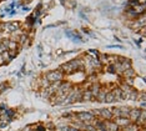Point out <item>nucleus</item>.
<instances>
[{"instance_id": "18", "label": "nucleus", "mask_w": 146, "mask_h": 131, "mask_svg": "<svg viewBox=\"0 0 146 131\" xmlns=\"http://www.w3.org/2000/svg\"><path fill=\"white\" fill-rule=\"evenodd\" d=\"M8 53H9V56H10V59H13V58H15V56H16V54H18V50H8Z\"/></svg>"}, {"instance_id": "5", "label": "nucleus", "mask_w": 146, "mask_h": 131, "mask_svg": "<svg viewBox=\"0 0 146 131\" xmlns=\"http://www.w3.org/2000/svg\"><path fill=\"white\" fill-rule=\"evenodd\" d=\"M99 115H100V117L102 120H110L112 117V114H111V110L109 109H101L99 110Z\"/></svg>"}, {"instance_id": "13", "label": "nucleus", "mask_w": 146, "mask_h": 131, "mask_svg": "<svg viewBox=\"0 0 146 131\" xmlns=\"http://www.w3.org/2000/svg\"><path fill=\"white\" fill-rule=\"evenodd\" d=\"M50 86V82L48 81L46 78H42L41 80H39V87H42V89H48Z\"/></svg>"}, {"instance_id": "20", "label": "nucleus", "mask_w": 146, "mask_h": 131, "mask_svg": "<svg viewBox=\"0 0 146 131\" xmlns=\"http://www.w3.org/2000/svg\"><path fill=\"white\" fill-rule=\"evenodd\" d=\"M106 70H108V71H109V72H115L114 65H109V66H108V69H106Z\"/></svg>"}, {"instance_id": "4", "label": "nucleus", "mask_w": 146, "mask_h": 131, "mask_svg": "<svg viewBox=\"0 0 146 131\" xmlns=\"http://www.w3.org/2000/svg\"><path fill=\"white\" fill-rule=\"evenodd\" d=\"M141 110L139 107H134V109H130V112H129V120L130 121H136L140 116Z\"/></svg>"}, {"instance_id": "3", "label": "nucleus", "mask_w": 146, "mask_h": 131, "mask_svg": "<svg viewBox=\"0 0 146 131\" xmlns=\"http://www.w3.org/2000/svg\"><path fill=\"white\" fill-rule=\"evenodd\" d=\"M78 120H80V121L85 122V124H90L92 120L95 119V116L92 115L91 112H88V111H84V112H79L78 115Z\"/></svg>"}, {"instance_id": "8", "label": "nucleus", "mask_w": 146, "mask_h": 131, "mask_svg": "<svg viewBox=\"0 0 146 131\" xmlns=\"http://www.w3.org/2000/svg\"><path fill=\"white\" fill-rule=\"evenodd\" d=\"M112 95H114V99L115 101H119V100H122V92L120 90V87H115L114 90H112Z\"/></svg>"}, {"instance_id": "1", "label": "nucleus", "mask_w": 146, "mask_h": 131, "mask_svg": "<svg viewBox=\"0 0 146 131\" xmlns=\"http://www.w3.org/2000/svg\"><path fill=\"white\" fill-rule=\"evenodd\" d=\"M62 75H64V74H62L60 70H54V71H50L46 74L45 78L48 79L49 82H55V81H61Z\"/></svg>"}, {"instance_id": "14", "label": "nucleus", "mask_w": 146, "mask_h": 131, "mask_svg": "<svg viewBox=\"0 0 146 131\" xmlns=\"http://www.w3.org/2000/svg\"><path fill=\"white\" fill-rule=\"evenodd\" d=\"M29 40V35L26 34V33H24V34H21L20 35V38H19V41H18V45H24V44L26 43Z\"/></svg>"}, {"instance_id": "6", "label": "nucleus", "mask_w": 146, "mask_h": 131, "mask_svg": "<svg viewBox=\"0 0 146 131\" xmlns=\"http://www.w3.org/2000/svg\"><path fill=\"white\" fill-rule=\"evenodd\" d=\"M114 122L119 127H125V126L130 125V120H129V119H124V117H116Z\"/></svg>"}, {"instance_id": "9", "label": "nucleus", "mask_w": 146, "mask_h": 131, "mask_svg": "<svg viewBox=\"0 0 146 131\" xmlns=\"http://www.w3.org/2000/svg\"><path fill=\"white\" fill-rule=\"evenodd\" d=\"M120 109V117H124V119H129V112H130V109L127 106H121L119 107Z\"/></svg>"}, {"instance_id": "7", "label": "nucleus", "mask_w": 146, "mask_h": 131, "mask_svg": "<svg viewBox=\"0 0 146 131\" xmlns=\"http://www.w3.org/2000/svg\"><path fill=\"white\" fill-rule=\"evenodd\" d=\"M122 75H124V78L125 79H134L135 78V75H136V72H135V70L130 68V69H127V70H125V71H122Z\"/></svg>"}, {"instance_id": "2", "label": "nucleus", "mask_w": 146, "mask_h": 131, "mask_svg": "<svg viewBox=\"0 0 146 131\" xmlns=\"http://www.w3.org/2000/svg\"><path fill=\"white\" fill-rule=\"evenodd\" d=\"M20 29V24L19 23H5V24H1V30H4L6 33H15L16 30Z\"/></svg>"}, {"instance_id": "23", "label": "nucleus", "mask_w": 146, "mask_h": 131, "mask_svg": "<svg viewBox=\"0 0 146 131\" xmlns=\"http://www.w3.org/2000/svg\"><path fill=\"white\" fill-rule=\"evenodd\" d=\"M46 126H48V127H46V129H52V127H54V125H52L51 122H49V124H48V125H46Z\"/></svg>"}, {"instance_id": "11", "label": "nucleus", "mask_w": 146, "mask_h": 131, "mask_svg": "<svg viewBox=\"0 0 146 131\" xmlns=\"http://www.w3.org/2000/svg\"><path fill=\"white\" fill-rule=\"evenodd\" d=\"M100 90H101V87H100V85L99 84H92V86H91V89H90V91H91V94H92V97H95L96 95H98L99 92H100Z\"/></svg>"}, {"instance_id": "22", "label": "nucleus", "mask_w": 146, "mask_h": 131, "mask_svg": "<svg viewBox=\"0 0 146 131\" xmlns=\"http://www.w3.org/2000/svg\"><path fill=\"white\" fill-rule=\"evenodd\" d=\"M137 3H139V5H140V4H141V5H145L146 0H139V1H137Z\"/></svg>"}, {"instance_id": "15", "label": "nucleus", "mask_w": 146, "mask_h": 131, "mask_svg": "<svg viewBox=\"0 0 146 131\" xmlns=\"http://www.w3.org/2000/svg\"><path fill=\"white\" fill-rule=\"evenodd\" d=\"M114 101H115V99H114V95H112V92L111 91H108V92H106V95H105V102L110 104V102H114Z\"/></svg>"}, {"instance_id": "16", "label": "nucleus", "mask_w": 146, "mask_h": 131, "mask_svg": "<svg viewBox=\"0 0 146 131\" xmlns=\"http://www.w3.org/2000/svg\"><path fill=\"white\" fill-rule=\"evenodd\" d=\"M8 50H18V41H14V40H9Z\"/></svg>"}, {"instance_id": "17", "label": "nucleus", "mask_w": 146, "mask_h": 131, "mask_svg": "<svg viewBox=\"0 0 146 131\" xmlns=\"http://www.w3.org/2000/svg\"><path fill=\"white\" fill-rule=\"evenodd\" d=\"M99 61H100V64H109V56L105 55V54H101L100 58H98Z\"/></svg>"}, {"instance_id": "10", "label": "nucleus", "mask_w": 146, "mask_h": 131, "mask_svg": "<svg viewBox=\"0 0 146 131\" xmlns=\"http://www.w3.org/2000/svg\"><path fill=\"white\" fill-rule=\"evenodd\" d=\"M106 92H108V90H100V92L95 97H96V101H99V102H105V95H106Z\"/></svg>"}, {"instance_id": "19", "label": "nucleus", "mask_w": 146, "mask_h": 131, "mask_svg": "<svg viewBox=\"0 0 146 131\" xmlns=\"http://www.w3.org/2000/svg\"><path fill=\"white\" fill-rule=\"evenodd\" d=\"M6 89H8V84H6V82H1V84H0V92L5 91Z\"/></svg>"}, {"instance_id": "21", "label": "nucleus", "mask_w": 146, "mask_h": 131, "mask_svg": "<svg viewBox=\"0 0 146 131\" xmlns=\"http://www.w3.org/2000/svg\"><path fill=\"white\" fill-rule=\"evenodd\" d=\"M145 99H146V95H145V92H142L140 95V100L141 101H145Z\"/></svg>"}, {"instance_id": "12", "label": "nucleus", "mask_w": 146, "mask_h": 131, "mask_svg": "<svg viewBox=\"0 0 146 131\" xmlns=\"http://www.w3.org/2000/svg\"><path fill=\"white\" fill-rule=\"evenodd\" d=\"M82 100H84V101H90V100H92V94L90 90L86 89L82 91Z\"/></svg>"}]
</instances>
